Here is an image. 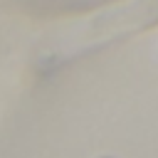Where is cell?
<instances>
[{
    "instance_id": "obj_1",
    "label": "cell",
    "mask_w": 158,
    "mask_h": 158,
    "mask_svg": "<svg viewBox=\"0 0 158 158\" xmlns=\"http://www.w3.org/2000/svg\"><path fill=\"white\" fill-rule=\"evenodd\" d=\"M158 25V0H114L96 10L47 22L32 44V67L40 77Z\"/></svg>"
}]
</instances>
